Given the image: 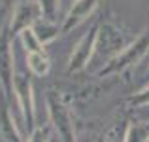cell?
<instances>
[{"label":"cell","instance_id":"3","mask_svg":"<svg viewBox=\"0 0 149 142\" xmlns=\"http://www.w3.org/2000/svg\"><path fill=\"white\" fill-rule=\"evenodd\" d=\"M13 94L16 96V101L19 104L23 121L26 126L27 134L32 132L36 128V104H34V90L31 78L26 74H15L13 80Z\"/></svg>","mask_w":149,"mask_h":142},{"label":"cell","instance_id":"5","mask_svg":"<svg viewBox=\"0 0 149 142\" xmlns=\"http://www.w3.org/2000/svg\"><path fill=\"white\" fill-rule=\"evenodd\" d=\"M11 34L8 27L0 32V86L5 96L10 99L13 96V80H15V61L11 48Z\"/></svg>","mask_w":149,"mask_h":142},{"label":"cell","instance_id":"9","mask_svg":"<svg viewBox=\"0 0 149 142\" xmlns=\"http://www.w3.org/2000/svg\"><path fill=\"white\" fill-rule=\"evenodd\" d=\"M32 30L43 46L53 43L61 34V27L56 24V21H50L45 18H40L39 21H36L32 26Z\"/></svg>","mask_w":149,"mask_h":142},{"label":"cell","instance_id":"15","mask_svg":"<svg viewBox=\"0 0 149 142\" xmlns=\"http://www.w3.org/2000/svg\"><path fill=\"white\" fill-rule=\"evenodd\" d=\"M40 8H42V16L45 19L56 21L59 11V0H39Z\"/></svg>","mask_w":149,"mask_h":142},{"label":"cell","instance_id":"13","mask_svg":"<svg viewBox=\"0 0 149 142\" xmlns=\"http://www.w3.org/2000/svg\"><path fill=\"white\" fill-rule=\"evenodd\" d=\"M149 139V125L146 123H138V125H130L128 134H127L125 142H148Z\"/></svg>","mask_w":149,"mask_h":142},{"label":"cell","instance_id":"16","mask_svg":"<svg viewBox=\"0 0 149 142\" xmlns=\"http://www.w3.org/2000/svg\"><path fill=\"white\" fill-rule=\"evenodd\" d=\"M52 139V128L50 126H37L29 134L27 142H50Z\"/></svg>","mask_w":149,"mask_h":142},{"label":"cell","instance_id":"19","mask_svg":"<svg viewBox=\"0 0 149 142\" xmlns=\"http://www.w3.org/2000/svg\"><path fill=\"white\" fill-rule=\"evenodd\" d=\"M148 142H149V139H148Z\"/></svg>","mask_w":149,"mask_h":142},{"label":"cell","instance_id":"12","mask_svg":"<svg viewBox=\"0 0 149 142\" xmlns=\"http://www.w3.org/2000/svg\"><path fill=\"white\" fill-rule=\"evenodd\" d=\"M19 40H21V43H23V48L26 50L27 53H31V51H42L43 50V45L40 43V40L37 39L36 34H34L32 27L23 30V32L19 34Z\"/></svg>","mask_w":149,"mask_h":142},{"label":"cell","instance_id":"18","mask_svg":"<svg viewBox=\"0 0 149 142\" xmlns=\"http://www.w3.org/2000/svg\"><path fill=\"white\" fill-rule=\"evenodd\" d=\"M148 77H149V67H148Z\"/></svg>","mask_w":149,"mask_h":142},{"label":"cell","instance_id":"10","mask_svg":"<svg viewBox=\"0 0 149 142\" xmlns=\"http://www.w3.org/2000/svg\"><path fill=\"white\" fill-rule=\"evenodd\" d=\"M26 62H27L29 70L34 75H37V77H45V75H48L50 69H52V61H50L48 54L45 53V50L27 53Z\"/></svg>","mask_w":149,"mask_h":142},{"label":"cell","instance_id":"4","mask_svg":"<svg viewBox=\"0 0 149 142\" xmlns=\"http://www.w3.org/2000/svg\"><path fill=\"white\" fill-rule=\"evenodd\" d=\"M98 30H100V26L93 24L80 37V40L77 42L74 51L71 53V58L68 61V72L69 74H75V72L84 70L88 65V62L91 61V58L95 54V50H96Z\"/></svg>","mask_w":149,"mask_h":142},{"label":"cell","instance_id":"1","mask_svg":"<svg viewBox=\"0 0 149 142\" xmlns=\"http://www.w3.org/2000/svg\"><path fill=\"white\" fill-rule=\"evenodd\" d=\"M148 53H149V29L144 30L128 46H125L119 54H116L112 59H109L101 67V70L98 72V77L106 78V77H111V75L122 74L123 70L133 67L136 62H139Z\"/></svg>","mask_w":149,"mask_h":142},{"label":"cell","instance_id":"7","mask_svg":"<svg viewBox=\"0 0 149 142\" xmlns=\"http://www.w3.org/2000/svg\"><path fill=\"white\" fill-rule=\"evenodd\" d=\"M100 0H75L71 5L66 18L63 19L61 24V34L72 32L75 27H79L87 18H90V14L96 10Z\"/></svg>","mask_w":149,"mask_h":142},{"label":"cell","instance_id":"2","mask_svg":"<svg viewBox=\"0 0 149 142\" xmlns=\"http://www.w3.org/2000/svg\"><path fill=\"white\" fill-rule=\"evenodd\" d=\"M47 110L52 126L56 129L58 136L63 142H75V131L72 116L69 112L68 105L63 102L59 94L56 91H48L47 93Z\"/></svg>","mask_w":149,"mask_h":142},{"label":"cell","instance_id":"6","mask_svg":"<svg viewBox=\"0 0 149 142\" xmlns=\"http://www.w3.org/2000/svg\"><path fill=\"white\" fill-rule=\"evenodd\" d=\"M40 18L43 16L39 0H26V2L18 3L10 19V24H8V30H10L11 37L19 35L23 30L32 27L34 23L39 21Z\"/></svg>","mask_w":149,"mask_h":142},{"label":"cell","instance_id":"17","mask_svg":"<svg viewBox=\"0 0 149 142\" xmlns=\"http://www.w3.org/2000/svg\"><path fill=\"white\" fill-rule=\"evenodd\" d=\"M128 104L133 107H144L149 105V85H146L143 90H139L138 93H135L128 99Z\"/></svg>","mask_w":149,"mask_h":142},{"label":"cell","instance_id":"11","mask_svg":"<svg viewBox=\"0 0 149 142\" xmlns=\"http://www.w3.org/2000/svg\"><path fill=\"white\" fill-rule=\"evenodd\" d=\"M130 125H132V121L128 118L117 120L111 128H107L104 131L103 137H101V142H125Z\"/></svg>","mask_w":149,"mask_h":142},{"label":"cell","instance_id":"8","mask_svg":"<svg viewBox=\"0 0 149 142\" xmlns=\"http://www.w3.org/2000/svg\"><path fill=\"white\" fill-rule=\"evenodd\" d=\"M0 137L3 142H23L8 105V97L3 91H0Z\"/></svg>","mask_w":149,"mask_h":142},{"label":"cell","instance_id":"14","mask_svg":"<svg viewBox=\"0 0 149 142\" xmlns=\"http://www.w3.org/2000/svg\"><path fill=\"white\" fill-rule=\"evenodd\" d=\"M16 5V0H0V32L8 27Z\"/></svg>","mask_w":149,"mask_h":142}]
</instances>
